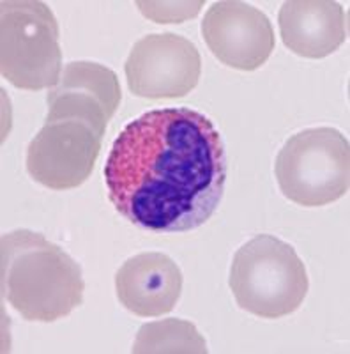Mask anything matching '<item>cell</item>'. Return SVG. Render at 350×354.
I'll list each match as a JSON object with an SVG mask.
<instances>
[{"label": "cell", "instance_id": "cell-5", "mask_svg": "<svg viewBox=\"0 0 350 354\" xmlns=\"http://www.w3.org/2000/svg\"><path fill=\"white\" fill-rule=\"evenodd\" d=\"M274 174L289 201L302 207L331 204L349 192V140L327 126L302 129L280 149Z\"/></svg>", "mask_w": 350, "mask_h": 354}, {"label": "cell", "instance_id": "cell-6", "mask_svg": "<svg viewBox=\"0 0 350 354\" xmlns=\"http://www.w3.org/2000/svg\"><path fill=\"white\" fill-rule=\"evenodd\" d=\"M101 138L87 122L46 119L45 126L28 144V176L55 192L77 188L93 174L101 151Z\"/></svg>", "mask_w": 350, "mask_h": 354}, {"label": "cell", "instance_id": "cell-12", "mask_svg": "<svg viewBox=\"0 0 350 354\" xmlns=\"http://www.w3.org/2000/svg\"><path fill=\"white\" fill-rule=\"evenodd\" d=\"M135 354H206L207 344L193 322L184 319H163L138 330L131 347Z\"/></svg>", "mask_w": 350, "mask_h": 354}, {"label": "cell", "instance_id": "cell-4", "mask_svg": "<svg viewBox=\"0 0 350 354\" xmlns=\"http://www.w3.org/2000/svg\"><path fill=\"white\" fill-rule=\"evenodd\" d=\"M62 50L52 9L37 0L0 4V71L23 91L55 87L61 78Z\"/></svg>", "mask_w": 350, "mask_h": 354}, {"label": "cell", "instance_id": "cell-9", "mask_svg": "<svg viewBox=\"0 0 350 354\" xmlns=\"http://www.w3.org/2000/svg\"><path fill=\"white\" fill-rule=\"evenodd\" d=\"M121 97L119 78L112 69L97 62H69L46 97L50 106L46 119H77L103 137Z\"/></svg>", "mask_w": 350, "mask_h": 354}, {"label": "cell", "instance_id": "cell-7", "mask_svg": "<svg viewBox=\"0 0 350 354\" xmlns=\"http://www.w3.org/2000/svg\"><path fill=\"white\" fill-rule=\"evenodd\" d=\"M124 71L128 88L135 96L184 97L200 80V52L179 34H149L133 44Z\"/></svg>", "mask_w": 350, "mask_h": 354}, {"label": "cell", "instance_id": "cell-2", "mask_svg": "<svg viewBox=\"0 0 350 354\" xmlns=\"http://www.w3.org/2000/svg\"><path fill=\"white\" fill-rule=\"evenodd\" d=\"M2 296L25 321L53 322L84 301L81 268L39 232L12 230L0 241Z\"/></svg>", "mask_w": 350, "mask_h": 354}, {"label": "cell", "instance_id": "cell-10", "mask_svg": "<svg viewBox=\"0 0 350 354\" xmlns=\"http://www.w3.org/2000/svg\"><path fill=\"white\" fill-rule=\"evenodd\" d=\"M117 298L138 317L172 312L181 298L182 273L165 254L147 252L128 259L115 274Z\"/></svg>", "mask_w": 350, "mask_h": 354}, {"label": "cell", "instance_id": "cell-3", "mask_svg": "<svg viewBox=\"0 0 350 354\" xmlns=\"http://www.w3.org/2000/svg\"><path fill=\"white\" fill-rule=\"evenodd\" d=\"M229 286L239 308L260 319H282L302 305L310 282L294 246L260 234L235 252Z\"/></svg>", "mask_w": 350, "mask_h": 354}, {"label": "cell", "instance_id": "cell-11", "mask_svg": "<svg viewBox=\"0 0 350 354\" xmlns=\"http://www.w3.org/2000/svg\"><path fill=\"white\" fill-rule=\"evenodd\" d=\"M283 44L295 55L324 59L347 41V12L331 0H289L278 15Z\"/></svg>", "mask_w": 350, "mask_h": 354}, {"label": "cell", "instance_id": "cell-1", "mask_svg": "<svg viewBox=\"0 0 350 354\" xmlns=\"http://www.w3.org/2000/svg\"><path fill=\"white\" fill-rule=\"evenodd\" d=\"M105 181L117 213L135 225L154 232L198 229L225 192L222 133L197 110H150L115 138Z\"/></svg>", "mask_w": 350, "mask_h": 354}, {"label": "cell", "instance_id": "cell-8", "mask_svg": "<svg viewBox=\"0 0 350 354\" xmlns=\"http://www.w3.org/2000/svg\"><path fill=\"white\" fill-rule=\"evenodd\" d=\"M202 36L217 61L241 71L262 68L276 44L269 18L260 9L237 0L214 2L207 9Z\"/></svg>", "mask_w": 350, "mask_h": 354}, {"label": "cell", "instance_id": "cell-13", "mask_svg": "<svg viewBox=\"0 0 350 354\" xmlns=\"http://www.w3.org/2000/svg\"><path fill=\"white\" fill-rule=\"evenodd\" d=\"M142 15L156 24H182L188 18H195L204 6L198 2H137Z\"/></svg>", "mask_w": 350, "mask_h": 354}]
</instances>
